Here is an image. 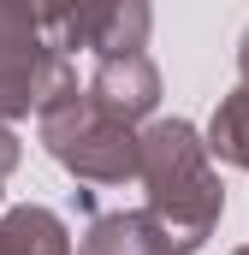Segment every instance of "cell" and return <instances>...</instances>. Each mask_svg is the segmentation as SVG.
<instances>
[{"label":"cell","mask_w":249,"mask_h":255,"mask_svg":"<svg viewBox=\"0 0 249 255\" xmlns=\"http://www.w3.org/2000/svg\"><path fill=\"white\" fill-rule=\"evenodd\" d=\"M77 255H178V250L142 208H119V214H95L89 220Z\"/></svg>","instance_id":"cell-5"},{"label":"cell","mask_w":249,"mask_h":255,"mask_svg":"<svg viewBox=\"0 0 249 255\" xmlns=\"http://www.w3.org/2000/svg\"><path fill=\"white\" fill-rule=\"evenodd\" d=\"M136 178L148 190L142 214L172 238L178 255H196L214 238V226L226 214V190H220L202 130L190 119H148L136 130Z\"/></svg>","instance_id":"cell-1"},{"label":"cell","mask_w":249,"mask_h":255,"mask_svg":"<svg viewBox=\"0 0 249 255\" xmlns=\"http://www.w3.org/2000/svg\"><path fill=\"white\" fill-rule=\"evenodd\" d=\"M83 95H89L107 119H119V125L136 130L154 107H160V71L148 60V48H136V54H107V60H95Z\"/></svg>","instance_id":"cell-4"},{"label":"cell","mask_w":249,"mask_h":255,"mask_svg":"<svg viewBox=\"0 0 249 255\" xmlns=\"http://www.w3.org/2000/svg\"><path fill=\"white\" fill-rule=\"evenodd\" d=\"M208 154H220L226 166H238L249 172V83H238L220 107H214V119H208Z\"/></svg>","instance_id":"cell-7"},{"label":"cell","mask_w":249,"mask_h":255,"mask_svg":"<svg viewBox=\"0 0 249 255\" xmlns=\"http://www.w3.org/2000/svg\"><path fill=\"white\" fill-rule=\"evenodd\" d=\"M36 130H42V148L83 184H124V178H136V130L107 119L83 95V83L60 89L36 113Z\"/></svg>","instance_id":"cell-2"},{"label":"cell","mask_w":249,"mask_h":255,"mask_svg":"<svg viewBox=\"0 0 249 255\" xmlns=\"http://www.w3.org/2000/svg\"><path fill=\"white\" fill-rule=\"evenodd\" d=\"M232 255H249V244H244V250H232Z\"/></svg>","instance_id":"cell-10"},{"label":"cell","mask_w":249,"mask_h":255,"mask_svg":"<svg viewBox=\"0 0 249 255\" xmlns=\"http://www.w3.org/2000/svg\"><path fill=\"white\" fill-rule=\"evenodd\" d=\"M0 255H71V232L54 208L24 202L0 214Z\"/></svg>","instance_id":"cell-6"},{"label":"cell","mask_w":249,"mask_h":255,"mask_svg":"<svg viewBox=\"0 0 249 255\" xmlns=\"http://www.w3.org/2000/svg\"><path fill=\"white\" fill-rule=\"evenodd\" d=\"M18 160H24V142L12 136V125H0V178H6V172H12Z\"/></svg>","instance_id":"cell-8"},{"label":"cell","mask_w":249,"mask_h":255,"mask_svg":"<svg viewBox=\"0 0 249 255\" xmlns=\"http://www.w3.org/2000/svg\"><path fill=\"white\" fill-rule=\"evenodd\" d=\"M238 71H244V83H249V30H244V42H238Z\"/></svg>","instance_id":"cell-9"},{"label":"cell","mask_w":249,"mask_h":255,"mask_svg":"<svg viewBox=\"0 0 249 255\" xmlns=\"http://www.w3.org/2000/svg\"><path fill=\"white\" fill-rule=\"evenodd\" d=\"M71 83L77 65L54 48L42 6H0V125L42 113Z\"/></svg>","instance_id":"cell-3"}]
</instances>
